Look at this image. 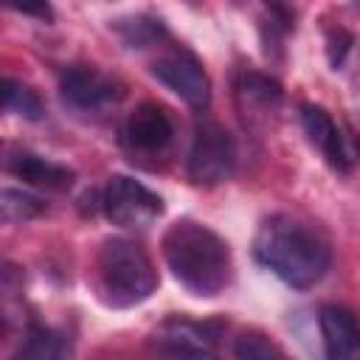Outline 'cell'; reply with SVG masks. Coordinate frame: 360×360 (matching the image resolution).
<instances>
[{
	"instance_id": "6da1fadb",
	"label": "cell",
	"mask_w": 360,
	"mask_h": 360,
	"mask_svg": "<svg viewBox=\"0 0 360 360\" xmlns=\"http://www.w3.org/2000/svg\"><path fill=\"white\" fill-rule=\"evenodd\" d=\"M253 256L292 290L315 287L332 262L326 239L312 225L290 214L267 217L259 225L253 236Z\"/></svg>"
},
{
	"instance_id": "7a4b0ae2",
	"label": "cell",
	"mask_w": 360,
	"mask_h": 360,
	"mask_svg": "<svg viewBox=\"0 0 360 360\" xmlns=\"http://www.w3.org/2000/svg\"><path fill=\"white\" fill-rule=\"evenodd\" d=\"M163 259L191 295L214 298L231 281V250L225 239L197 219L169 225L163 233Z\"/></svg>"
},
{
	"instance_id": "3957f363",
	"label": "cell",
	"mask_w": 360,
	"mask_h": 360,
	"mask_svg": "<svg viewBox=\"0 0 360 360\" xmlns=\"http://www.w3.org/2000/svg\"><path fill=\"white\" fill-rule=\"evenodd\" d=\"M98 298L112 309L146 301L158 287V273L146 250L129 239H107L96 259Z\"/></svg>"
},
{
	"instance_id": "277c9868",
	"label": "cell",
	"mask_w": 360,
	"mask_h": 360,
	"mask_svg": "<svg viewBox=\"0 0 360 360\" xmlns=\"http://www.w3.org/2000/svg\"><path fill=\"white\" fill-rule=\"evenodd\" d=\"M236 169V146L228 129L211 118L200 121L186 158V172L194 186H219Z\"/></svg>"
},
{
	"instance_id": "5b68a950",
	"label": "cell",
	"mask_w": 360,
	"mask_h": 360,
	"mask_svg": "<svg viewBox=\"0 0 360 360\" xmlns=\"http://www.w3.org/2000/svg\"><path fill=\"white\" fill-rule=\"evenodd\" d=\"M101 211L118 228H149L163 214V200L127 174H112L101 191Z\"/></svg>"
},
{
	"instance_id": "8992f818",
	"label": "cell",
	"mask_w": 360,
	"mask_h": 360,
	"mask_svg": "<svg viewBox=\"0 0 360 360\" xmlns=\"http://www.w3.org/2000/svg\"><path fill=\"white\" fill-rule=\"evenodd\" d=\"M152 76L180 96L191 110H205L211 101V82L202 62L186 48H169L152 62Z\"/></svg>"
},
{
	"instance_id": "52a82bcc",
	"label": "cell",
	"mask_w": 360,
	"mask_h": 360,
	"mask_svg": "<svg viewBox=\"0 0 360 360\" xmlns=\"http://www.w3.org/2000/svg\"><path fill=\"white\" fill-rule=\"evenodd\" d=\"M59 93L79 112H104L124 98V84L93 65H70L59 76Z\"/></svg>"
},
{
	"instance_id": "ba28073f",
	"label": "cell",
	"mask_w": 360,
	"mask_h": 360,
	"mask_svg": "<svg viewBox=\"0 0 360 360\" xmlns=\"http://www.w3.org/2000/svg\"><path fill=\"white\" fill-rule=\"evenodd\" d=\"M174 141V127L169 112L155 104V101H143L138 104L127 121L121 124V146L132 155V160H146V158H163L169 152Z\"/></svg>"
},
{
	"instance_id": "9c48e42d",
	"label": "cell",
	"mask_w": 360,
	"mask_h": 360,
	"mask_svg": "<svg viewBox=\"0 0 360 360\" xmlns=\"http://www.w3.org/2000/svg\"><path fill=\"white\" fill-rule=\"evenodd\" d=\"M236 96V110L250 129H267L276 124L281 104H284V90L276 79L259 73V70H242L233 84Z\"/></svg>"
},
{
	"instance_id": "30bf717a",
	"label": "cell",
	"mask_w": 360,
	"mask_h": 360,
	"mask_svg": "<svg viewBox=\"0 0 360 360\" xmlns=\"http://www.w3.org/2000/svg\"><path fill=\"white\" fill-rule=\"evenodd\" d=\"M219 323H194L183 318H169L152 335V346L172 357H208L217 352Z\"/></svg>"
},
{
	"instance_id": "8fae6325",
	"label": "cell",
	"mask_w": 360,
	"mask_h": 360,
	"mask_svg": "<svg viewBox=\"0 0 360 360\" xmlns=\"http://www.w3.org/2000/svg\"><path fill=\"white\" fill-rule=\"evenodd\" d=\"M323 352L332 360H360V321L340 304H326L318 312Z\"/></svg>"
},
{
	"instance_id": "7c38bea8",
	"label": "cell",
	"mask_w": 360,
	"mask_h": 360,
	"mask_svg": "<svg viewBox=\"0 0 360 360\" xmlns=\"http://www.w3.org/2000/svg\"><path fill=\"white\" fill-rule=\"evenodd\" d=\"M301 127L307 141L323 155V160L338 169V172H349L352 169V158L343 146L340 129L335 127V121L329 118V112L318 104H301Z\"/></svg>"
},
{
	"instance_id": "4fadbf2b",
	"label": "cell",
	"mask_w": 360,
	"mask_h": 360,
	"mask_svg": "<svg viewBox=\"0 0 360 360\" xmlns=\"http://www.w3.org/2000/svg\"><path fill=\"white\" fill-rule=\"evenodd\" d=\"M6 172L20 177L22 183L34 186V188H45V191H68L76 180L73 169L62 166V163H53V160H45L39 155H31V152H6V160H3Z\"/></svg>"
},
{
	"instance_id": "5bb4252c",
	"label": "cell",
	"mask_w": 360,
	"mask_h": 360,
	"mask_svg": "<svg viewBox=\"0 0 360 360\" xmlns=\"http://www.w3.org/2000/svg\"><path fill=\"white\" fill-rule=\"evenodd\" d=\"M115 31L121 37V42L127 48H152L158 42L166 39V28L158 17H149V14H135V17H124L115 22Z\"/></svg>"
},
{
	"instance_id": "9a60e30c",
	"label": "cell",
	"mask_w": 360,
	"mask_h": 360,
	"mask_svg": "<svg viewBox=\"0 0 360 360\" xmlns=\"http://www.w3.org/2000/svg\"><path fill=\"white\" fill-rule=\"evenodd\" d=\"M17 354L20 357H34V360H53V357L70 354V343L59 332L42 326V323H31L28 332H25V343L20 346Z\"/></svg>"
},
{
	"instance_id": "2e32d148",
	"label": "cell",
	"mask_w": 360,
	"mask_h": 360,
	"mask_svg": "<svg viewBox=\"0 0 360 360\" xmlns=\"http://www.w3.org/2000/svg\"><path fill=\"white\" fill-rule=\"evenodd\" d=\"M3 107L6 112H14L25 121H39L45 115V104L42 98L22 82H14V79H6L3 82Z\"/></svg>"
},
{
	"instance_id": "e0dca14e",
	"label": "cell",
	"mask_w": 360,
	"mask_h": 360,
	"mask_svg": "<svg viewBox=\"0 0 360 360\" xmlns=\"http://www.w3.org/2000/svg\"><path fill=\"white\" fill-rule=\"evenodd\" d=\"M0 211H3V219L6 222H28L34 217H39L45 211V202L25 194V191H17V188H3L0 194Z\"/></svg>"
},
{
	"instance_id": "ac0fdd59",
	"label": "cell",
	"mask_w": 360,
	"mask_h": 360,
	"mask_svg": "<svg viewBox=\"0 0 360 360\" xmlns=\"http://www.w3.org/2000/svg\"><path fill=\"white\" fill-rule=\"evenodd\" d=\"M233 354L236 357H248V360H262V357H278V349L262 338V335H239L233 343Z\"/></svg>"
},
{
	"instance_id": "d6986e66",
	"label": "cell",
	"mask_w": 360,
	"mask_h": 360,
	"mask_svg": "<svg viewBox=\"0 0 360 360\" xmlns=\"http://www.w3.org/2000/svg\"><path fill=\"white\" fill-rule=\"evenodd\" d=\"M11 11H20L25 17H34L39 22H51L53 20V8H51V0H3Z\"/></svg>"
}]
</instances>
